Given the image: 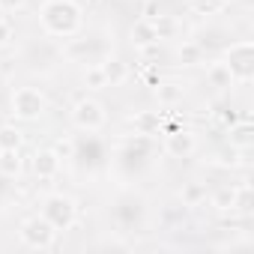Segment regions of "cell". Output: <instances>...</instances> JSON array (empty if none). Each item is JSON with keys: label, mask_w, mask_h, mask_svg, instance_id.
I'll return each mask as SVG.
<instances>
[{"label": "cell", "mask_w": 254, "mask_h": 254, "mask_svg": "<svg viewBox=\"0 0 254 254\" xmlns=\"http://www.w3.org/2000/svg\"><path fill=\"white\" fill-rule=\"evenodd\" d=\"M42 27L51 36H72L81 27V6L72 0H51L42 9Z\"/></svg>", "instance_id": "cell-1"}, {"label": "cell", "mask_w": 254, "mask_h": 254, "mask_svg": "<svg viewBox=\"0 0 254 254\" xmlns=\"http://www.w3.org/2000/svg\"><path fill=\"white\" fill-rule=\"evenodd\" d=\"M75 200L66 197V194H48L45 203H42V218L60 233V230H69L75 224Z\"/></svg>", "instance_id": "cell-2"}, {"label": "cell", "mask_w": 254, "mask_h": 254, "mask_svg": "<svg viewBox=\"0 0 254 254\" xmlns=\"http://www.w3.org/2000/svg\"><path fill=\"white\" fill-rule=\"evenodd\" d=\"M72 123L78 126L81 132L96 135V132H102V129H105L108 114H105V108H102L96 99H81V102L72 108Z\"/></svg>", "instance_id": "cell-3"}, {"label": "cell", "mask_w": 254, "mask_h": 254, "mask_svg": "<svg viewBox=\"0 0 254 254\" xmlns=\"http://www.w3.org/2000/svg\"><path fill=\"white\" fill-rule=\"evenodd\" d=\"M224 66L233 75V81H251V75H254V48H251V42H233L227 57H224Z\"/></svg>", "instance_id": "cell-4"}, {"label": "cell", "mask_w": 254, "mask_h": 254, "mask_svg": "<svg viewBox=\"0 0 254 254\" xmlns=\"http://www.w3.org/2000/svg\"><path fill=\"white\" fill-rule=\"evenodd\" d=\"M12 114L18 120H36L45 114V96L36 87H18L12 93Z\"/></svg>", "instance_id": "cell-5"}, {"label": "cell", "mask_w": 254, "mask_h": 254, "mask_svg": "<svg viewBox=\"0 0 254 254\" xmlns=\"http://www.w3.org/2000/svg\"><path fill=\"white\" fill-rule=\"evenodd\" d=\"M54 239H57V230H54L42 215L27 218V221L21 224V242H24L27 248H51Z\"/></svg>", "instance_id": "cell-6"}, {"label": "cell", "mask_w": 254, "mask_h": 254, "mask_svg": "<svg viewBox=\"0 0 254 254\" xmlns=\"http://www.w3.org/2000/svg\"><path fill=\"white\" fill-rule=\"evenodd\" d=\"M194 147H197V138H194V132H189V129L171 132V135L165 138V153H171V156H177V159L191 156Z\"/></svg>", "instance_id": "cell-7"}, {"label": "cell", "mask_w": 254, "mask_h": 254, "mask_svg": "<svg viewBox=\"0 0 254 254\" xmlns=\"http://www.w3.org/2000/svg\"><path fill=\"white\" fill-rule=\"evenodd\" d=\"M72 159H75L78 165L96 168V165L102 162V144L87 132V141H75V147H72Z\"/></svg>", "instance_id": "cell-8"}, {"label": "cell", "mask_w": 254, "mask_h": 254, "mask_svg": "<svg viewBox=\"0 0 254 254\" xmlns=\"http://www.w3.org/2000/svg\"><path fill=\"white\" fill-rule=\"evenodd\" d=\"M114 212H117V218L123 221V227L129 230V227H132V224L144 215V203H141V197L129 194V197H123V200L117 203V209H114Z\"/></svg>", "instance_id": "cell-9"}, {"label": "cell", "mask_w": 254, "mask_h": 254, "mask_svg": "<svg viewBox=\"0 0 254 254\" xmlns=\"http://www.w3.org/2000/svg\"><path fill=\"white\" fill-rule=\"evenodd\" d=\"M60 156H57V150H39L36 156H33V171L39 174V177H54L57 171H60Z\"/></svg>", "instance_id": "cell-10"}, {"label": "cell", "mask_w": 254, "mask_h": 254, "mask_svg": "<svg viewBox=\"0 0 254 254\" xmlns=\"http://www.w3.org/2000/svg\"><path fill=\"white\" fill-rule=\"evenodd\" d=\"M132 39H135L141 48H144V45H156V42H159V24L150 21V18L138 21V24L132 27Z\"/></svg>", "instance_id": "cell-11"}, {"label": "cell", "mask_w": 254, "mask_h": 254, "mask_svg": "<svg viewBox=\"0 0 254 254\" xmlns=\"http://www.w3.org/2000/svg\"><path fill=\"white\" fill-rule=\"evenodd\" d=\"M132 123H135V132L138 135H156L159 126H162V117L156 111H141V114H135Z\"/></svg>", "instance_id": "cell-12"}, {"label": "cell", "mask_w": 254, "mask_h": 254, "mask_svg": "<svg viewBox=\"0 0 254 254\" xmlns=\"http://www.w3.org/2000/svg\"><path fill=\"white\" fill-rule=\"evenodd\" d=\"M21 171V159H18V150H0V174L6 180L15 177Z\"/></svg>", "instance_id": "cell-13"}, {"label": "cell", "mask_w": 254, "mask_h": 254, "mask_svg": "<svg viewBox=\"0 0 254 254\" xmlns=\"http://www.w3.org/2000/svg\"><path fill=\"white\" fill-rule=\"evenodd\" d=\"M102 72H105V78H108V87H117V84L126 81V66H123L120 60H105V63H102Z\"/></svg>", "instance_id": "cell-14"}, {"label": "cell", "mask_w": 254, "mask_h": 254, "mask_svg": "<svg viewBox=\"0 0 254 254\" xmlns=\"http://www.w3.org/2000/svg\"><path fill=\"white\" fill-rule=\"evenodd\" d=\"M180 197H183V203H186V206H197V203L206 197V189H203L200 183H189V186L180 191Z\"/></svg>", "instance_id": "cell-15"}, {"label": "cell", "mask_w": 254, "mask_h": 254, "mask_svg": "<svg viewBox=\"0 0 254 254\" xmlns=\"http://www.w3.org/2000/svg\"><path fill=\"white\" fill-rule=\"evenodd\" d=\"M21 147V132L15 126H3L0 129V150H18Z\"/></svg>", "instance_id": "cell-16"}, {"label": "cell", "mask_w": 254, "mask_h": 254, "mask_svg": "<svg viewBox=\"0 0 254 254\" xmlns=\"http://www.w3.org/2000/svg\"><path fill=\"white\" fill-rule=\"evenodd\" d=\"M230 144L239 147V150H248V147H251V126H248V123H239L236 129L230 132Z\"/></svg>", "instance_id": "cell-17"}, {"label": "cell", "mask_w": 254, "mask_h": 254, "mask_svg": "<svg viewBox=\"0 0 254 254\" xmlns=\"http://www.w3.org/2000/svg\"><path fill=\"white\" fill-rule=\"evenodd\" d=\"M209 81H212L218 90H227V87H233V75L227 72V66H224V63L212 66V72H209Z\"/></svg>", "instance_id": "cell-18"}, {"label": "cell", "mask_w": 254, "mask_h": 254, "mask_svg": "<svg viewBox=\"0 0 254 254\" xmlns=\"http://www.w3.org/2000/svg\"><path fill=\"white\" fill-rule=\"evenodd\" d=\"M84 81H87V87H93V90L108 87V78H105V72H102V63H99V66H90L87 75H84Z\"/></svg>", "instance_id": "cell-19"}, {"label": "cell", "mask_w": 254, "mask_h": 254, "mask_svg": "<svg viewBox=\"0 0 254 254\" xmlns=\"http://www.w3.org/2000/svg\"><path fill=\"white\" fill-rule=\"evenodd\" d=\"M221 6H224V0H194V9H197V12H206V15L218 12Z\"/></svg>", "instance_id": "cell-20"}, {"label": "cell", "mask_w": 254, "mask_h": 254, "mask_svg": "<svg viewBox=\"0 0 254 254\" xmlns=\"http://www.w3.org/2000/svg\"><path fill=\"white\" fill-rule=\"evenodd\" d=\"M200 57V48L197 45H186V48H180V60L183 63H194Z\"/></svg>", "instance_id": "cell-21"}, {"label": "cell", "mask_w": 254, "mask_h": 254, "mask_svg": "<svg viewBox=\"0 0 254 254\" xmlns=\"http://www.w3.org/2000/svg\"><path fill=\"white\" fill-rule=\"evenodd\" d=\"M24 3L27 0H0V12H18L24 9Z\"/></svg>", "instance_id": "cell-22"}, {"label": "cell", "mask_w": 254, "mask_h": 254, "mask_svg": "<svg viewBox=\"0 0 254 254\" xmlns=\"http://www.w3.org/2000/svg\"><path fill=\"white\" fill-rule=\"evenodd\" d=\"M9 39H12V24L6 18H0V48H3Z\"/></svg>", "instance_id": "cell-23"}, {"label": "cell", "mask_w": 254, "mask_h": 254, "mask_svg": "<svg viewBox=\"0 0 254 254\" xmlns=\"http://www.w3.org/2000/svg\"><path fill=\"white\" fill-rule=\"evenodd\" d=\"M159 93H162V99H165V102L180 99V90H174V84H168V87H165V90H159Z\"/></svg>", "instance_id": "cell-24"}]
</instances>
